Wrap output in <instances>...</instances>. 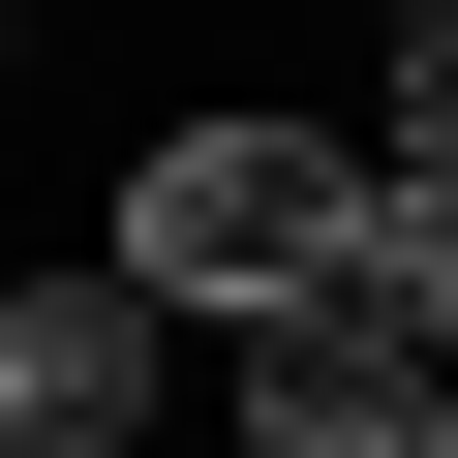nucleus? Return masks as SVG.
<instances>
[{"label":"nucleus","mask_w":458,"mask_h":458,"mask_svg":"<svg viewBox=\"0 0 458 458\" xmlns=\"http://www.w3.org/2000/svg\"><path fill=\"white\" fill-rule=\"evenodd\" d=\"M92 245H123L183 336H276V306H336V245H367V123H306V92H183V123L123 153Z\"/></svg>","instance_id":"1"},{"label":"nucleus","mask_w":458,"mask_h":458,"mask_svg":"<svg viewBox=\"0 0 458 458\" xmlns=\"http://www.w3.org/2000/svg\"><path fill=\"white\" fill-rule=\"evenodd\" d=\"M183 428V306L92 245V276H0V458H153Z\"/></svg>","instance_id":"2"},{"label":"nucleus","mask_w":458,"mask_h":458,"mask_svg":"<svg viewBox=\"0 0 458 458\" xmlns=\"http://www.w3.org/2000/svg\"><path fill=\"white\" fill-rule=\"evenodd\" d=\"M214 428L245 458H458V367H397L367 306H276V336H214Z\"/></svg>","instance_id":"3"},{"label":"nucleus","mask_w":458,"mask_h":458,"mask_svg":"<svg viewBox=\"0 0 458 458\" xmlns=\"http://www.w3.org/2000/svg\"><path fill=\"white\" fill-rule=\"evenodd\" d=\"M336 306H367L397 367H458V183H428V153H367V245H336Z\"/></svg>","instance_id":"4"},{"label":"nucleus","mask_w":458,"mask_h":458,"mask_svg":"<svg viewBox=\"0 0 458 458\" xmlns=\"http://www.w3.org/2000/svg\"><path fill=\"white\" fill-rule=\"evenodd\" d=\"M31 31H62V0H31Z\"/></svg>","instance_id":"5"}]
</instances>
